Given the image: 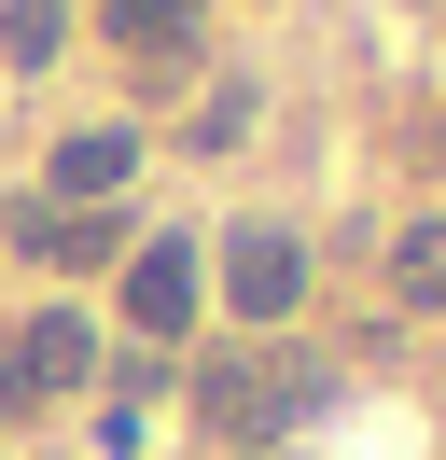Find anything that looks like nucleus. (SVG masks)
Here are the masks:
<instances>
[{
    "label": "nucleus",
    "instance_id": "f257e3e1",
    "mask_svg": "<svg viewBox=\"0 0 446 460\" xmlns=\"http://www.w3.org/2000/svg\"><path fill=\"white\" fill-rule=\"evenodd\" d=\"M321 391H334V376H279V363H251V349H223V363L195 376V419H210L237 460H265V432H293Z\"/></svg>",
    "mask_w": 446,
    "mask_h": 460
},
{
    "label": "nucleus",
    "instance_id": "0eeeda50",
    "mask_svg": "<svg viewBox=\"0 0 446 460\" xmlns=\"http://www.w3.org/2000/svg\"><path fill=\"white\" fill-rule=\"evenodd\" d=\"M56 42H70V0H0V57L14 70H56Z\"/></svg>",
    "mask_w": 446,
    "mask_h": 460
},
{
    "label": "nucleus",
    "instance_id": "6e6552de",
    "mask_svg": "<svg viewBox=\"0 0 446 460\" xmlns=\"http://www.w3.org/2000/svg\"><path fill=\"white\" fill-rule=\"evenodd\" d=\"M390 293H405V307H446V224H405V237H390Z\"/></svg>",
    "mask_w": 446,
    "mask_h": 460
},
{
    "label": "nucleus",
    "instance_id": "39448f33",
    "mask_svg": "<svg viewBox=\"0 0 446 460\" xmlns=\"http://www.w3.org/2000/svg\"><path fill=\"white\" fill-rule=\"evenodd\" d=\"M42 181H56V209H112V196L139 181V140H126V126H70Z\"/></svg>",
    "mask_w": 446,
    "mask_h": 460
},
{
    "label": "nucleus",
    "instance_id": "f03ea898",
    "mask_svg": "<svg viewBox=\"0 0 446 460\" xmlns=\"http://www.w3.org/2000/svg\"><path fill=\"white\" fill-rule=\"evenodd\" d=\"M98 376V335H84L70 307H42V321H14L0 335V419H42L56 391H84Z\"/></svg>",
    "mask_w": 446,
    "mask_h": 460
},
{
    "label": "nucleus",
    "instance_id": "423d86ee",
    "mask_svg": "<svg viewBox=\"0 0 446 460\" xmlns=\"http://www.w3.org/2000/svg\"><path fill=\"white\" fill-rule=\"evenodd\" d=\"M14 237H28L42 265H98V252H112V209H56V196H28Z\"/></svg>",
    "mask_w": 446,
    "mask_h": 460
},
{
    "label": "nucleus",
    "instance_id": "20e7f679",
    "mask_svg": "<svg viewBox=\"0 0 446 460\" xmlns=\"http://www.w3.org/2000/svg\"><path fill=\"white\" fill-rule=\"evenodd\" d=\"M195 293H210L195 237H139V252H126V321H139V335H195Z\"/></svg>",
    "mask_w": 446,
    "mask_h": 460
},
{
    "label": "nucleus",
    "instance_id": "1a4fd4ad",
    "mask_svg": "<svg viewBox=\"0 0 446 460\" xmlns=\"http://www.w3.org/2000/svg\"><path fill=\"white\" fill-rule=\"evenodd\" d=\"M210 14V0H112V42H139V57H182V29Z\"/></svg>",
    "mask_w": 446,
    "mask_h": 460
},
{
    "label": "nucleus",
    "instance_id": "7ed1b4c3",
    "mask_svg": "<svg viewBox=\"0 0 446 460\" xmlns=\"http://www.w3.org/2000/svg\"><path fill=\"white\" fill-rule=\"evenodd\" d=\"M223 307L237 321H293L307 307V237L293 224H237L223 237Z\"/></svg>",
    "mask_w": 446,
    "mask_h": 460
}]
</instances>
